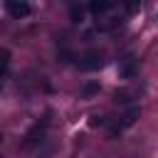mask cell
Listing matches in <instances>:
<instances>
[{"mask_svg": "<svg viewBox=\"0 0 158 158\" xmlns=\"http://www.w3.org/2000/svg\"><path fill=\"white\" fill-rule=\"evenodd\" d=\"M101 67H104V54L96 52V49H89V52L77 57V69L79 72H99Z\"/></svg>", "mask_w": 158, "mask_h": 158, "instance_id": "obj_1", "label": "cell"}, {"mask_svg": "<svg viewBox=\"0 0 158 158\" xmlns=\"http://www.w3.org/2000/svg\"><path fill=\"white\" fill-rule=\"evenodd\" d=\"M49 116V114H47ZM42 118V123H35L27 133H25V148H35V146H40L42 141H44V136H47V123H49V118Z\"/></svg>", "mask_w": 158, "mask_h": 158, "instance_id": "obj_2", "label": "cell"}, {"mask_svg": "<svg viewBox=\"0 0 158 158\" xmlns=\"http://www.w3.org/2000/svg\"><path fill=\"white\" fill-rule=\"evenodd\" d=\"M5 12L10 15V17H15V20H22V17H27L30 12H32V5L27 2V0H5Z\"/></svg>", "mask_w": 158, "mask_h": 158, "instance_id": "obj_3", "label": "cell"}, {"mask_svg": "<svg viewBox=\"0 0 158 158\" xmlns=\"http://www.w3.org/2000/svg\"><path fill=\"white\" fill-rule=\"evenodd\" d=\"M136 74H138V59L128 52V54H123L118 59V77L121 79H133Z\"/></svg>", "mask_w": 158, "mask_h": 158, "instance_id": "obj_4", "label": "cell"}, {"mask_svg": "<svg viewBox=\"0 0 158 158\" xmlns=\"http://www.w3.org/2000/svg\"><path fill=\"white\" fill-rule=\"evenodd\" d=\"M86 10L101 20V15H109V12L114 10V2H106V0H94V2H89V5H86Z\"/></svg>", "mask_w": 158, "mask_h": 158, "instance_id": "obj_5", "label": "cell"}, {"mask_svg": "<svg viewBox=\"0 0 158 158\" xmlns=\"http://www.w3.org/2000/svg\"><path fill=\"white\" fill-rule=\"evenodd\" d=\"M99 91H101V84H99L96 79H89V81L81 84V89H79V99H94Z\"/></svg>", "mask_w": 158, "mask_h": 158, "instance_id": "obj_6", "label": "cell"}, {"mask_svg": "<svg viewBox=\"0 0 158 158\" xmlns=\"http://www.w3.org/2000/svg\"><path fill=\"white\" fill-rule=\"evenodd\" d=\"M69 20L72 22H84V7L81 5H69Z\"/></svg>", "mask_w": 158, "mask_h": 158, "instance_id": "obj_7", "label": "cell"}, {"mask_svg": "<svg viewBox=\"0 0 158 158\" xmlns=\"http://www.w3.org/2000/svg\"><path fill=\"white\" fill-rule=\"evenodd\" d=\"M7 67H10V49L0 47V79H2V74L7 72Z\"/></svg>", "mask_w": 158, "mask_h": 158, "instance_id": "obj_8", "label": "cell"}, {"mask_svg": "<svg viewBox=\"0 0 158 158\" xmlns=\"http://www.w3.org/2000/svg\"><path fill=\"white\" fill-rule=\"evenodd\" d=\"M111 99H114L116 104H128V101H131V94H128L126 89H116V91L111 94Z\"/></svg>", "mask_w": 158, "mask_h": 158, "instance_id": "obj_9", "label": "cell"}, {"mask_svg": "<svg viewBox=\"0 0 158 158\" xmlns=\"http://www.w3.org/2000/svg\"><path fill=\"white\" fill-rule=\"evenodd\" d=\"M89 123H91V126H94V128H96V126H106V123H109V121H106V118H104V116H96V114H94V116H91V121H89Z\"/></svg>", "mask_w": 158, "mask_h": 158, "instance_id": "obj_10", "label": "cell"}, {"mask_svg": "<svg viewBox=\"0 0 158 158\" xmlns=\"http://www.w3.org/2000/svg\"><path fill=\"white\" fill-rule=\"evenodd\" d=\"M0 91H2V79H0Z\"/></svg>", "mask_w": 158, "mask_h": 158, "instance_id": "obj_11", "label": "cell"}, {"mask_svg": "<svg viewBox=\"0 0 158 158\" xmlns=\"http://www.w3.org/2000/svg\"><path fill=\"white\" fill-rule=\"evenodd\" d=\"M0 141H2V138H0Z\"/></svg>", "mask_w": 158, "mask_h": 158, "instance_id": "obj_12", "label": "cell"}]
</instances>
